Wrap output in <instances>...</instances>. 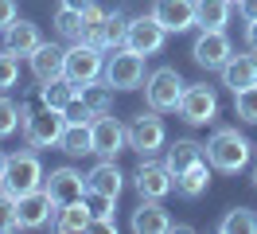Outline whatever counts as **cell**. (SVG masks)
I'll return each instance as SVG.
<instances>
[{"label": "cell", "mask_w": 257, "mask_h": 234, "mask_svg": "<svg viewBox=\"0 0 257 234\" xmlns=\"http://www.w3.org/2000/svg\"><path fill=\"white\" fill-rule=\"evenodd\" d=\"M207 160H210V168H214V172L238 176V172H245L249 164H253V144H249L245 133L222 125V129H214L210 140H207Z\"/></svg>", "instance_id": "cell-1"}, {"label": "cell", "mask_w": 257, "mask_h": 234, "mask_svg": "<svg viewBox=\"0 0 257 234\" xmlns=\"http://www.w3.org/2000/svg\"><path fill=\"white\" fill-rule=\"evenodd\" d=\"M141 90H145V106L148 109H156V113H176L179 98L187 90V82H183V74H179L176 66H156V70H148Z\"/></svg>", "instance_id": "cell-2"}, {"label": "cell", "mask_w": 257, "mask_h": 234, "mask_svg": "<svg viewBox=\"0 0 257 234\" xmlns=\"http://www.w3.org/2000/svg\"><path fill=\"white\" fill-rule=\"evenodd\" d=\"M47 180V172L39 164V152H35L32 144L28 148H20V152H8V168L0 176V187L4 191H12V195H28L35 187H43Z\"/></svg>", "instance_id": "cell-3"}, {"label": "cell", "mask_w": 257, "mask_h": 234, "mask_svg": "<svg viewBox=\"0 0 257 234\" xmlns=\"http://www.w3.org/2000/svg\"><path fill=\"white\" fill-rule=\"evenodd\" d=\"M105 82H109L113 90H141L145 86V55H137L133 47H117V51H109L105 55Z\"/></svg>", "instance_id": "cell-4"}, {"label": "cell", "mask_w": 257, "mask_h": 234, "mask_svg": "<svg viewBox=\"0 0 257 234\" xmlns=\"http://www.w3.org/2000/svg\"><path fill=\"white\" fill-rule=\"evenodd\" d=\"M168 144V129H164V117L156 109H141L133 121H128V148L137 156H156Z\"/></svg>", "instance_id": "cell-5"}, {"label": "cell", "mask_w": 257, "mask_h": 234, "mask_svg": "<svg viewBox=\"0 0 257 234\" xmlns=\"http://www.w3.org/2000/svg\"><path fill=\"white\" fill-rule=\"evenodd\" d=\"M105 74V51L90 39H78V43L66 47V78L74 82V86H86V82H94V78Z\"/></svg>", "instance_id": "cell-6"}, {"label": "cell", "mask_w": 257, "mask_h": 234, "mask_svg": "<svg viewBox=\"0 0 257 234\" xmlns=\"http://www.w3.org/2000/svg\"><path fill=\"white\" fill-rule=\"evenodd\" d=\"M176 113L191 125V129L210 125L214 117H218V94H214V86H207V82H187V90H183V98H179Z\"/></svg>", "instance_id": "cell-7"}, {"label": "cell", "mask_w": 257, "mask_h": 234, "mask_svg": "<svg viewBox=\"0 0 257 234\" xmlns=\"http://www.w3.org/2000/svg\"><path fill=\"white\" fill-rule=\"evenodd\" d=\"M191 59L203 70H222L226 62L234 59V43H230L226 28H199V35L191 43Z\"/></svg>", "instance_id": "cell-8"}, {"label": "cell", "mask_w": 257, "mask_h": 234, "mask_svg": "<svg viewBox=\"0 0 257 234\" xmlns=\"http://www.w3.org/2000/svg\"><path fill=\"white\" fill-rule=\"evenodd\" d=\"M63 133H66V113H59V109L39 106L35 113L24 117V140L32 148H55L63 140Z\"/></svg>", "instance_id": "cell-9"}, {"label": "cell", "mask_w": 257, "mask_h": 234, "mask_svg": "<svg viewBox=\"0 0 257 234\" xmlns=\"http://www.w3.org/2000/svg\"><path fill=\"white\" fill-rule=\"evenodd\" d=\"M133 187L141 199H168L176 191V176L168 172L164 160H152V156H141V168L133 172Z\"/></svg>", "instance_id": "cell-10"}, {"label": "cell", "mask_w": 257, "mask_h": 234, "mask_svg": "<svg viewBox=\"0 0 257 234\" xmlns=\"http://www.w3.org/2000/svg\"><path fill=\"white\" fill-rule=\"evenodd\" d=\"M164 43H168V31L160 28V20L148 16H128V31H125V47H133L137 55H160Z\"/></svg>", "instance_id": "cell-11"}, {"label": "cell", "mask_w": 257, "mask_h": 234, "mask_svg": "<svg viewBox=\"0 0 257 234\" xmlns=\"http://www.w3.org/2000/svg\"><path fill=\"white\" fill-rule=\"evenodd\" d=\"M59 211V203L47 195V187H35L28 195H16V222L20 230H39V226H47L51 218Z\"/></svg>", "instance_id": "cell-12"}, {"label": "cell", "mask_w": 257, "mask_h": 234, "mask_svg": "<svg viewBox=\"0 0 257 234\" xmlns=\"http://www.w3.org/2000/svg\"><path fill=\"white\" fill-rule=\"evenodd\" d=\"M90 133H94V156L117 160V152H125V148H128V125H121L113 113L94 117V121H90Z\"/></svg>", "instance_id": "cell-13"}, {"label": "cell", "mask_w": 257, "mask_h": 234, "mask_svg": "<svg viewBox=\"0 0 257 234\" xmlns=\"http://www.w3.org/2000/svg\"><path fill=\"white\" fill-rule=\"evenodd\" d=\"M43 187H47V195L59 203V207H63V203H74V199H86V191H90L86 176H82L78 168H70V164L51 168V176L43 180Z\"/></svg>", "instance_id": "cell-14"}, {"label": "cell", "mask_w": 257, "mask_h": 234, "mask_svg": "<svg viewBox=\"0 0 257 234\" xmlns=\"http://www.w3.org/2000/svg\"><path fill=\"white\" fill-rule=\"evenodd\" d=\"M28 66H32V78L39 86H47L55 78H66V47L59 43H43L39 51L28 55Z\"/></svg>", "instance_id": "cell-15"}, {"label": "cell", "mask_w": 257, "mask_h": 234, "mask_svg": "<svg viewBox=\"0 0 257 234\" xmlns=\"http://www.w3.org/2000/svg\"><path fill=\"white\" fill-rule=\"evenodd\" d=\"M148 12L160 20V28L172 35V31H191L195 28V0H152Z\"/></svg>", "instance_id": "cell-16"}, {"label": "cell", "mask_w": 257, "mask_h": 234, "mask_svg": "<svg viewBox=\"0 0 257 234\" xmlns=\"http://www.w3.org/2000/svg\"><path fill=\"white\" fill-rule=\"evenodd\" d=\"M207 160V144H199L195 137H179L176 144H168V152H164V164L172 176H183V172H191L195 164H203Z\"/></svg>", "instance_id": "cell-17"}, {"label": "cell", "mask_w": 257, "mask_h": 234, "mask_svg": "<svg viewBox=\"0 0 257 234\" xmlns=\"http://www.w3.org/2000/svg\"><path fill=\"white\" fill-rule=\"evenodd\" d=\"M128 226L137 234H168L176 222H172V215L164 211L160 199H141V207H137L133 218H128Z\"/></svg>", "instance_id": "cell-18"}, {"label": "cell", "mask_w": 257, "mask_h": 234, "mask_svg": "<svg viewBox=\"0 0 257 234\" xmlns=\"http://www.w3.org/2000/svg\"><path fill=\"white\" fill-rule=\"evenodd\" d=\"M125 31H128V16L125 12H109L94 31H86V39L97 43L105 55H109V51H117V47H125Z\"/></svg>", "instance_id": "cell-19"}, {"label": "cell", "mask_w": 257, "mask_h": 234, "mask_svg": "<svg viewBox=\"0 0 257 234\" xmlns=\"http://www.w3.org/2000/svg\"><path fill=\"white\" fill-rule=\"evenodd\" d=\"M218 74H222V86H226L230 94L253 86V82H257V51H249V55H234V59L218 70Z\"/></svg>", "instance_id": "cell-20"}, {"label": "cell", "mask_w": 257, "mask_h": 234, "mask_svg": "<svg viewBox=\"0 0 257 234\" xmlns=\"http://www.w3.org/2000/svg\"><path fill=\"white\" fill-rule=\"evenodd\" d=\"M86 184H90V191H101V195H113V199H117V195L125 191V172L117 168V160H105V156H101L94 168L86 172Z\"/></svg>", "instance_id": "cell-21"}, {"label": "cell", "mask_w": 257, "mask_h": 234, "mask_svg": "<svg viewBox=\"0 0 257 234\" xmlns=\"http://www.w3.org/2000/svg\"><path fill=\"white\" fill-rule=\"evenodd\" d=\"M4 47L12 51V55H32V51H39L43 47V35H39V24H32V20H16L12 28L4 31Z\"/></svg>", "instance_id": "cell-22"}, {"label": "cell", "mask_w": 257, "mask_h": 234, "mask_svg": "<svg viewBox=\"0 0 257 234\" xmlns=\"http://www.w3.org/2000/svg\"><path fill=\"white\" fill-rule=\"evenodd\" d=\"M113 86L105 82V78H94V82H86V86H78V98L86 102V109L94 113V117H105V113H113Z\"/></svg>", "instance_id": "cell-23"}, {"label": "cell", "mask_w": 257, "mask_h": 234, "mask_svg": "<svg viewBox=\"0 0 257 234\" xmlns=\"http://www.w3.org/2000/svg\"><path fill=\"white\" fill-rule=\"evenodd\" d=\"M90 207H86V199H74V203H63L59 211H55V218H51V226L59 234H70V230H86L90 226Z\"/></svg>", "instance_id": "cell-24"}, {"label": "cell", "mask_w": 257, "mask_h": 234, "mask_svg": "<svg viewBox=\"0 0 257 234\" xmlns=\"http://www.w3.org/2000/svg\"><path fill=\"white\" fill-rule=\"evenodd\" d=\"M59 148L66 156H94V133H90V121H66V133L59 140Z\"/></svg>", "instance_id": "cell-25"}, {"label": "cell", "mask_w": 257, "mask_h": 234, "mask_svg": "<svg viewBox=\"0 0 257 234\" xmlns=\"http://www.w3.org/2000/svg\"><path fill=\"white\" fill-rule=\"evenodd\" d=\"M234 0H195V28H226Z\"/></svg>", "instance_id": "cell-26"}, {"label": "cell", "mask_w": 257, "mask_h": 234, "mask_svg": "<svg viewBox=\"0 0 257 234\" xmlns=\"http://www.w3.org/2000/svg\"><path fill=\"white\" fill-rule=\"evenodd\" d=\"M207 187H210V160H203V164H195L191 172L176 176V195H183V199L207 195Z\"/></svg>", "instance_id": "cell-27"}, {"label": "cell", "mask_w": 257, "mask_h": 234, "mask_svg": "<svg viewBox=\"0 0 257 234\" xmlns=\"http://www.w3.org/2000/svg\"><path fill=\"white\" fill-rule=\"evenodd\" d=\"M78 98V86L70 82V78H55V82H47V86H39V102L47 109H59V113H66V106Z\"/></svg>", "instance_id": "cell-28"}, {"label": "cell", "mask_w": 257, "mask_h": 234, "mask_svg": "<svg viewBox=\"0 0 257 234\" xmlns=\"http://www.w3.org/2000/svg\"><path fill=\"white\" fill-rule=\"evenodd\" d=\"M55 31H59L63 39H70V43H78V39H86V20H82V12L59 4V12H55Z\"/></svg>", "instance_id": "cell-29"}, {"label": "cell", "mask_w": 257, "mask_h": 234, "mask_svg": "<svg viewBox=\"0 0 257 234\" xmlns=\"http://www.w3.org/2000/svg\"><path fill=\"white\" fill-rule=\"evenodd\" d=\"M218 230L222 234H249V230H257V215L249 207H230L222 215V222H218Z\"/></svg>", "instance_id": "cell-30"}, {"label": "cell", "mask_w": 257, "mask_h": 234, "mask_svg": "<svg viewBox=\"0 0 257 234\" xmlns=\"http://www.w3.org/2000/svg\"><path fill=\"white\" fill-rule=\"evenodd\" d=\"M16 129H24V106H16L12 98H4V90H0V140H8Z\"/></svg>", "instance_id": "cell-31"}, {"label": "cell", "mask_w": 257, "mask_h": 234, "mask_svg": "<svg viewBox=\"0 0 257 234\" xmlns=\"http://www.w3.org/2000/svg\"><path fill=\"white\" fill-rule=\"evenodd\" d=\"M234 113H238L245 125H257V82L234 94Z\"/></svg>", "instance_id": "cell-32"}, {"label": "cell", "mask_w": 257, "mask_h": 234, "mask_svg": "<svg viewBox=\"0 0 257 234\" xmlns=\"http://www.w3.org/2000/svg\"><path fill=\"white\" fill-rule=\"evenodd\" d=\"M16 82H20V59L4 47L0 51V90H12Z\"/></svg>", "instance_id": "cell-33"}, {"label": "cell", "mask_w": 257, "mask_h": 234, "mask_svg": "<svg viewBox=\"0 0 257 234\" xmlns=\"http://www.w3.org/2000/svg\"><path fill=\"white\" fill-rule=\"evenodd\" d=\"M86 207H90L94 218H113L117 199H113V195H101V191H86Z\"/></svg>", "instance_id": "cell-34"}, {"label": "cell", "mask_w": 257, "mask_h": 234, "mask_svg": "<svg viewBox=\"0 0 257 234\" xmlns=\"http://www.w3.org/2000/svg\"><path fill=\"white\" fill-rule=\"evenodd\" d=\"M0 230H20L16 222V195L0 187Z\"/></svg>", "instance_id": "cell-35"}, {"label": "cell", "mask_w": 257, "mask_h": 234, "mask_svg": "<svg viewBox=\"0 0 257 234\" xmlns=\"http://www.w3.org/2000/svg\"><path fill=\"white\" fill-rule=\"evenodd\" d=\"M20 20V8H16V0H0V31H8L12 24Z\"/></svg>", "instance_id": "cell-36"}, {"label": "cell", "mask_w": 257, "mask_h": 234, "mask_svg": "<svg viewBox=\"0 0 257 234\" xmlns=\"http://www.w3.org/2000/svg\"><path fill=\"white\" fill-rule=\"evenodd\" d=\"M105 8H101V4H90V8H86V12H82V20H86V31H94L97 24H101V20H105Z\"/></svg>", "instance_id": "cell-37"}, {"label": "cell", "mask_w": 257, "mask_h": 234, "mask_svg": "<svg viewBox=\"0 0 257 234\" xmlns=\"http://www.w3.org/2000/svg\"><path fill=\"white\" fill-rule=\"evenodd\" d=\"M238 16L249 24V20H257V0H238Z\"/></svg>", "instance_id": "cell-38"}, {"label": "cell", "mask_w": 257, "mask_h": 234, "mask_svg": "<svg viewBox=\"0 0 257 234\" xmlns=\"http://www.w3.org/2000/svg\"><path fill=\"white\" fill-rule=\"evenodd\" d=\"M245 47H249V51H257V20H249V24H245Z\"/></svg>", "instance_id": "cell-39"}, {"label": "cell", "mask_w": 257, "mask_h": 234, "mask_svg": "<svg viewBox=\"0 0 257 234\" xmlns=\"http://www.w3.org/2000/svg\"><path fill=\"white\" fill-rule=\"evenodd\" d=\"M59 4H66V8H74V12H86L94 0H59Z\"/></svg>", "instance_id": "cell-40"}, {"label": "cell", "mask_w": 257, "mask_h": 234, "mask_svg": "<svg viewBox=\"0 0 257 234\" xmlns=\"http://www.w3.org/2000/svg\"><path fill=\"white\" fill-rule=\"evenodd\" d=\"M249 184H253V191H257V160H253V168H249Z\"/></svg>", "instance_id": "cell-41"}, {"label": "cell", "mask_w": 257, "mask_h": 234, "mask_svg": "<svg viewBox=\"0 0 257 234\" xmlns=\"http://www.w3.org/2000/svg\"><path fill=\"white\" fill-rule=\"evenodd\" d=\"M4 168H8V152L0 148V176H4Z\"/></svg>", "instance_id": "cell-42"}, {"label": "cell", "mask_w": 257, "mask_h": 234, "mask_svg": "<svg viewBox=\"0 0 257 234\" xmlns=\"http://www.w3.org/2000/svg\"><path fill=\"white\" fill-rule=\"evenodd\" d=\"M234 4H238V0H234Z\"/></svg>", "instance_id": "cell-43"}]
</instances>
